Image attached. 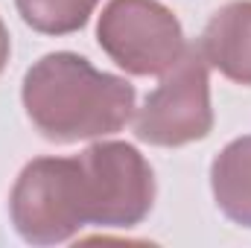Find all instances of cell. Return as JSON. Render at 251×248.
Returning a JSON list of instances; mask_svg holds the SVG:
<instances>
[{
    "instance_id": "6da1fadb",
    "label": "cell",
    "mask_w": 251,
    "mask_h": 248,
    "mask_svg": "<svg viewBox=\"0 0 251 248\" xmlns=\"http://www.w3.org/2000/svg\"><path fill=\"white\" fill-rule=\"evenodd\" d=\"M21 99L29 123L50 143L97 140L134 117V85L102 73L79 53H47L24 76Z\"/></svg>"
},
{
    "instance_id": "7a4b0ae2",
    "label": "cell",
    "mask_w": 251,
    "mask_h": 248,
    "mask_svg": "<svg viewBox=\"0 0 251 248\" xmlns=\"http://www.w3.org/2000/svg\"><path fill=\"white\" fill-rule=\"evenodd\" d=\"M9 216L18 237L29 246H59L73 240L88 222V196L79 158L29 161L9 196Z\"/></svg>"
},
{
    "instance_id": "3957f363",
    "label": "cell",
    "mask_w": 251,
    "mask_h": 248,
    "mask_svg": "<svg viewBox=\"0 0 251 248\" xmlns=\"http://www.w3.org/2000/svg\"><path fill=\"white\" fill-rule=\"evenodd\" d=\"M199 44H187L184 56L173 64L161 85L146 97L134 117L137 140L149 146H187L213 131L210 76Z\"/></svg>"
},
{
    "instance_id": "277c9868",
    "label": "cell",
    "mask_w": 251,
    "mask_h": 248,
    "mask_svg": "<svg viewBox=\"0 0 251 248\" xmlns=\"http://www.w3.org/2000/svg\"><path fill=\"white\" fill-rule=\"evenodd\" d=\"M97 41L131 76H164L187 50L181 21L158 0H108L97 21Z\"/></svg>"
},
{
    "instance_id": "5b68a950",
    "label": "cell",
    "mask_w": 251,
    "mask_h": 248,
    "mask_svg": "<svg viewBox=\"0 0 251 248\" xmlns=\"http://www.w3.org/2000/svg\"><path fill=\"white\" fill-rule=\"evenodd\" d=\"M82 164L88 222L97 228H134L155 204V173L123 140H100L76 155Z\"/></svg>"
},
{
    "instance_id": "8992f818",
    "label": "cell",
    "mask_w": 251,
    "mask_h": 248,
    "mask_svg": "<svg viewBox=\"0 0 251 248\" xmlns=\"http://www.w3.org/2000/svg\"><path fill=\"white\" fill-rule=\"evenodd\" d=\"M199 47L225 79L251 88V0H234L213 12Z\"/></svg>"
},
{
    "instance_id": "52a82bcc",
    "label": "cell",
    "mask_w": 251,
    "mask_h": 248,
    "mask_svg": "<svg viewBox=\"0 0 251 248\" xmlns=\"http://www.w3.org/2000/svg\"><path fill=\"white\" fill-rule=\"evenodd\" d=\"M216 207L234 222L251 228V134L231 140L210 167Z\"/></svg>"
},
{
    "instance_id": "ba28073f",
    "label": "cell",
    "mask_w": 251,
    "mask_h": 248,
    "mask_svg": "<svg viewBox=\"0 0 251 248\" xmlns=\"http://www.w3.org/2000/svg\"><path fill=\"white\" fill-rule=\"evenodd\" d=\"M97 3L100 0H15L24 24L41 35L79 32L94 15Z\"/></svg>"
},
{
    "instance_id": "9c48e42d",
    "label": "cell",
    "mask_w": 251,
    "mask_h": 248,
    "mask_svg": "<svg viewBox=\"0 0 251 248\" xmlns=\"http://www.w3.org/2000/svg\"><path fill=\"white\" fill-rule=\"evenodd\" d=\"M9 53H12V41H9V29L0 18V73L6 70V62H9Z\"/></svg>"
}]
</instances>
